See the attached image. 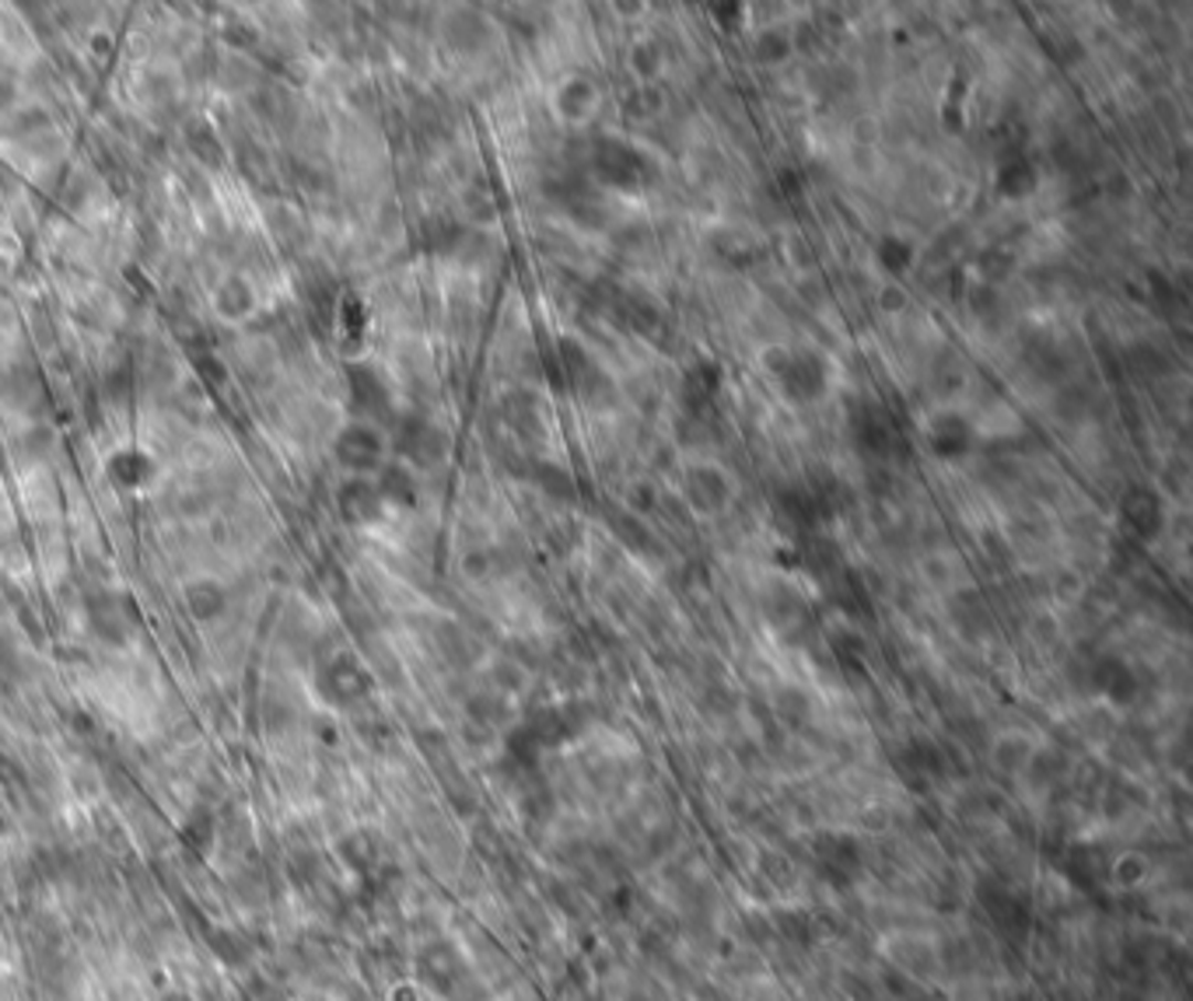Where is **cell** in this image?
Masks as SVG:
<instances>
[{
	"instance_id": "6da1fadb",
	"label": "cell",
	"mask_w": 1193,
	"mask_h": 1001,
	"mask_svg": "<svg viewBox=\"0 0 1193 1001\" xmlns=\"http://www.w3.org/2000/svg\"><path fill=\"white\" fill-rule=\"evenodd\" d=\"M582 728V711L567 704V707H536L529 718L508 735V760H515L519 767H536L543 749H553L567 739H574Z\"/></svg>"
},
{
	"instance_id": "7a4b0ae2",
	"label": "cell",
	"mask_w": 1193,
	"mask_h": 1001,
	"mask_svg": "<svg viewBox=\"0 0 1193 1001\" xmlns=\"http://www.w3.org/2000/svg\"><path fill=\"white\" fill-rule=\"evenodd\" d=\"M767 372L777 375L780 393H785L791 403H816L822 393H827V361L812 351H785V347H770L764 354Z\"/></svg>"
},
{
	"instance_id": "3957f363",
	"label": "cell",
	"mask_w": 1193,
	"mask_h": 1001,
	"mask_svg": "<svg viewBox=\"0 0 1193 1001\" xmlns=\"http://www.w3.org/2000/svg\"><path fill=\"white\" fill-rule=\"evenodd\" d=\"M592 169H595V175H599V182H606V187H613V190H624V193L645 190L648 182L654 179L651 161L633 145H627V140H616V137L595 140Z\"/></svg>"
},
{
	"instance_id": "277c9868",
	"label": "cell",
	"mask_w": 1193,
	"mask_h": 1001,
	"mask_svg": "<svg viewBox=\"0 0 1193 1001\" xmlns=\"http://www.w3.org/2000/svg\"><path fill=\"white\" fill-rule=\"evenodd\" d=\"M977 901H980V911L987 922L994 925V931L1001 938H1008V943H1022L1025 935H1030L1033 928V911H1030V901L1015 890L1008 886L1004 880H980L977 883Z\"/></svg>"
},
{
	"instance_id": "5b68a950",
	"label": "cell",
	"mask_w": 1193,
	"mask_h": 1001,
	"mask_svg": "<svg viewBox=\"0 0 1193 1001\" xmlns=\"http://www.w3.org/2000/svg\"><path fill=\"white\" fill-rule=\"evenodd\" d=\"M812 869L827 886L851 890L865 872V848L851 833H822L812 841Z\"/></svg>"
},
{
	"instance_id": "8992f818",
	"label": "cell",
	"mask_w": 1193,
	"mask_h": 1001,
	"mask_svg": "<svg viewBox=\"0 0 1193 1001\" xmlns=\"http://www.w3.org/2000/svg\"><path fill=\"white\" fill-rule=\"evenodd\" d=\"M851 435L861 452H869L872 459H886L896 441L890 414L872 400H861L851 406Z\"/></svg>"
},
{
	"instance_id": "52a82bcc",
	"label": "cell",
	"mask_w": 1193,
	"mask_h": 1001,
	"mask_svg": "<svg viewBox=\"0 0 1193 1001\" xmlns=\"http://www.w3.org/2000/svg\"><path fill=\"white\" fill-rule=\"evenodd\" d=\"M337 459L354 473H372V469H382L385 441L372 424H351L337 438Z\"/></svg>"
},
{
	"instance_id": "ba28073f",
	"label": "cell",
	"mask_w": 1193,
	"mask_h": 1001,
	"mask_svg": "<svg viewBox=\"0 0 1193 1001\" xmlns=\"http://www.w3.org/2000/svg\"><path fill=\"white\" fill-rule=\"evenodd\" d=\"M1162 498L1151 487H1130L1120 501V522L1135 540H1155L1162 533Z\"/></svg>"
},
{
	"instance_id": "9c48e42d",
	"label": "cell",
	"mask_w": 1193,
	"mask_h": 1001,
	"mask_svg": "<svg viewBox=\"0 0 1193 1001\" xmlns=\"http://www.w3.org/2000/svg\"><path fill=\"white\" fill-rule=\"evenodd\" d=\"M683 494L686 501L696 508V512L704 515H717L722 508L728 504L732 498V487H728V477L722 473V469L714 466H693L686 480H683Z\"/></svg>"
},
{
	"instance_id": "30bf717a",
	"label": "cell",
	"mask_w": 1193,
	"mask_h": 1001,
	"mask_svg": "<svg viewBox=\"0 0 1193 1001\" xmlns=\"http://www.w3.org/2000/svg\"><path fill=\"white\" fill-rule=\"evenodd\" d=\"M396 448H400V456H406L414 466L427 469V466H438L445 459L448 438H445V432L430 427L427 420H406Z\"/></svg>"
},
{
	"instance_id": "8fae6325",
	"label": "cell",
	"mask_w": 1193,
	"mask_h": 1001,
	"mask_svg": "<svg viewBox=\"0 0 1193 1001\" xmlns=\"http://www.w3.org/2000/svg\"><path fill=\"white\" fill-rule=\"evenodd\" d=\"M1088 683L1093 690H1099L1103 697H1109L1114 704H1130L1138 697V677L1123 659L1117 656H1099L1093 665H1088Z\"/></svg>"
},
{
	"instance_id": "7c38bea8",
	"label": "cell",
	"mask_w": 1193,
	"mask_h": 1001,
	"mask_svg": "<svg viewBox=\"0 0 1193 1001\" xmlns=\"http://www.w3.org/2000/svg\"><path fill=\"white\" fill-rule=\"evenodd\" d=\"M722 364L717 361H696L686 379H683V406L690 417H707L711 406L717 400V393H722Z\"/></svg>"
},
{
	"instance_id": "4fadbf2b",
	"label": "cell",
	"mask_w": 1193,
	"mask_h": 1001,
	"mask_svg": "<svg viewBox=\"0 0 1193 1001\" xmlns=\"http://www.w3.org/2000/svg\"><path fill=\"white\" fill-rule=\"evenodd\" d=\"M928 441L938 459H962L973 445V427L959 414H941L928 427Z\"/></svg>"
},
{
	"instance_id": "5bb4252c",
	"label": "cell",
	"mask_w": 1193,
	"mask_h": 1001,
	"mask_svg": "<svg viewBox=\"0 0 1193 1001\" xmlns=\"http://www.w3.org/2000/svg\"><path fill=\"white\" fill-rule=\"evenodd\" d=\"M613 312H616V322L624 326V330L630 333H641V337H654V330L662 326V309L645 295V291H624L613 298Z\"/></svg>"
},
{
	"instance_id": "9a60e30c",
	"label": "cell",
	"mask_w": 1193,
	"mask_h": 1001,
	"mask_svg": "<svg viewBox=\"0 0 1193 1001\" xmlns=\"http://www.w3.org/2000/svg\"><path fill=\"white\" fill-rule=\"evenodd\" d=\"M899 767L914 785H928L945 774V753L931 739H910L899 753Z\"/></svg>"
},
{
	"instance_id": "2e32d148",
	"label": "cell",
	"mask_w": 1193,
	"mask_h": 1001,
	"mask_svg": "<svg viewBox=\"0 0 1193 1001\" xmlns=\"http://www.w3.org/2000/svg\"><path fill=\"white\" fill-rule=\"evenodd\" d=\"M1040 187V175H1036V166L1025 158H1004L1001 169H998V193L1004 200H1025L1033 196Z\"/></svg>"
},
{
	"instance_id": "e0dca14e",
	"label": "cell",
	"mask_w": 1193,
	"mask_h": 1001,
	"mask_svg": "<svg viewBox=\"0 0 1193 1001\" xmlns=\"http://www.w3.org/2000/svg\"><path fill=\"white\" fill-rule=\"evenodd\" d=\"M351 396L361 414H385L388 411V390L385 382L372 372L368 364L351 368Z\"/></svg>"
},
{
	"instance_id": "ac0fdd59",
	"label": "cell",
	"mask_w": 1193,
	"mask_h": 1001,
	"mask_svg": "<svg viewBox=\"0 0 1193 1001\" xmlns=\"http://www.w3.org/2000/svg\"><path fill=\"white\" fill-rule=\"evenodd\" d=\"M340 508H343V515L351 519L354 525L375 522L379 512H382V494H379V487H372L368 480H354V483L343 487Z\"/></svg>"
},
{
	"instance_id": "d6986e66",
	"label": "cell",
	"mask_w": 1193,
	"mask_h": 1001,
	"mask_svg": "<svg viewBox=\"0 0 1193 1001\" xmlns=\"http://www.w3.org/2000/svg\"><path fill=\"white\" fill-rule=\"evenodd\" d=\"M777 508H780V515H785V519H788L791 525H798V529H812V525L822 519L816 501H812V494H809L806 487H785V490L777 494Z\"/></svg>"
},
{
	"instance_id": "ffe728a7",
	"label": "cell",
	"mask_w": 1193,
	"mask_h": 1001,
	"mask_svg": "<svg viewBox=\"0 0 1193 1001\" xmlns=\"http://www.w3.org/2000/svg\"><path fill=\"white\" fill-rule=\"evenodd\" d=\"M557 109H561V116L571 119V123L585 119V116L595 109V85H592L588 77H571L567 85L557 92Z\"/></svg>"
},
{
	"instance_id": "44dd1931",
	"label": "cell",
	"mask_w": 1193,
	"mask_h": 1001,
	"mask_svg": "<svg viewBox=\"0 0 1193 1001\" xmlns=\"http://www.w3.org/2000/svg\"><path fill=\"white\" fill-rule=\"evenodd\" d=\"M148 473H151V462L140 452H119L109 459V480L116 487H140L148 480Z\"/></svg>"
},
{
	"instance_id": "7402d4cb",
	"label": "cell",
	"mask_w": 1193,
	"mask_h": 1001,
	"mask_svg": "<svg viewBox=\"0 0 1193 1001\" xmlns=\"http://www.w3.org/2000/svg\"><path fill=\"white\" fill-rule=\"evenodd\" d=\"M875 256H878V263H882V267H886L893 277H899V274H907V270H910V263H914V245H910L907 238H903V235H882V238H878Z\"/></svg>"
},
{
	"instance_id": "603a6c76",
	"label": "cell",
	"mask_w": 1193,
	"mask_h": 1001,
	"mask_svg": "<svg viewBox=\"0 0 1193 1001\" xmlns=\"http://www.w3.org/2000/svg\"><path fill=\"white\" fill-rule=\"evenodd\" d=\"M536 483L546 490L550 498H561V501H574L578 498V483H574V477L567 473L564 466H553V462H536Z\"/></svg>"
},
{
	"instance_id": "cb8c5ba5",
	"label": "cell",
	"mask_w": 1193,
	"mask_h": 1001,
	"mask_svg": "<svg viewBox=\"0 0 1193 1001\" xmlns=\"http://www.w3.org/2000/svg\"><path fill=\"white\" fill-rule=\"evenodd\" d=\"M379 494H382V501H385V498H396V501H403V504H414V501H417V483H414V477H409L406 466H382Z\"/></svg>"
},
{
	"instance_id": "d4e9b609",
	"label": "cell",
	"mask_w": 1193,
	"mask_h": 1001,
	"mask_svg": "<svg viewBox=\"0 0 1193 1001\" xmlns=\"http://www.w3.org/2000/svg\"><path fill=\"white\" fill-rule=\"evenodd\" d=\"M788 53H791L788 32L774 29V32H764L756 39V60H764V64H780V60H788Z\"/></svg>"
},
{
	"instance_id": "484cf974",
	"label": "cell",
	"mask_w": 1193,
	"mask_h": 1001,
	"mask_svg": "<svg viewBox=\"0 0 1193 1001\" xmlns=\"http://www.w3.org/2000/svg\"><path fill=\"white\" fill-rule=\"evenodd\" d=\"M1012 267H1015V259H1012V253H1008V249H987V253H980V259H977V270H980L987 280L1008 277V270H1012Z\"/></svg>"
},
{
	"instance_id": "4316f807",
	"label": "cell",
	"mask_w": 1193,
	"mask_h": 1001,
	"mask_svg": "<svg viewBox=\"0 0 1193 1001\" xmlns=\"http://www.w3.org/2000/svg\"><path fill=\"white\" fill-rule=\"evenodd\" d=\"M616 525V533H620L630 546H637V550H648L651 546V536L645 533V525L641 522H637V519H627V515H620V519H616L613 522Z\"/></svg>"
},
{
	"instance_id": "83f0119b",
	"label": "cell",
	"mask_w": 1193,
	"mask_h": 1001,
	"mask_svg": "<svg viewBox=\"0 0 1193 1001\" xmlns=\"http://www.w3.org/2000/svg\"><path fill=\"white\" fill-rule=\"evenodd\" d=\"M711 14H714V22L722 25L725 32H732V29L738 25V14H743V4H714V8H711Z\"/></svg>"
},
{
	"instance_id": "f1b7e54d",
	"label": "cell",
	"mask_w": 1193,
	"mask_h": 1001,
	"mask_svg": "<svg viewBox=\"0 0 1193 1001\" xmlns=\"http://www.w3.org/2000/svg\"><path fill=\"white\" fill-rule=\"evenodd\" d=\"M633 64L637 67H641V74H654V67H658V50L654 46H637L633 50Z\"/></svg>"
},
{
	"instance_id": "f546056e",
	"label": "cell",
	"mask_w": 1193,
	"mask_h": 1001,
	"mask_svg": "<svg viewBox=\"0 0 1193 1001\" xmlns=\"http://www.w3.org/2000/svg\"><path fill=\"white\" fill-rule=\"evenodd\" d=\"M777 182H780V193L785 196H801V175L795 169H780Z\"/></svg>"
},
{
	"instance_id": "4dcf8cb0",
	"label": "cell",
	"mask_w": 1193,
	"mask_h": 1001,
	"mask_svg": "<svg viewBox=\"0 0 1193 1001\" xmlns=\"http://www.w3.org/2000/svg\"><path fill=\"white\" fill-rule=\"evenodd\" d=\"M903 305H907V301H903V291H882V309H890V312H896V309H903Z\"/></svg>"
}]
</instances>
